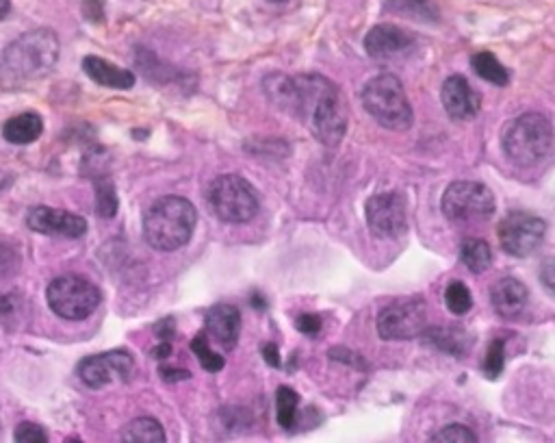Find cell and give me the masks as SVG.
<instances>
[{
    "label": "cell",
    "instance_id": "obj_2",
    "mask_svg": "<svg viewBox=\"0 0 555 443\" xmlns=\"http://www.w3.org/2000/svg\"><path fill=\"white\" fill-rule=\"evenodd\" d=\"M59 61V40L55 31L35 29L11 42L0 59V87L5 92L22 90L48 77Z\"/></svg>",
    "mask_w": 555,
    "mask_h": 443
},
{
    "label": "cell",
    "instance_id": "obj_41",
    "mask_svg": "<svg viewBox=\"0 0 555 443\" xmlns=\"http://www.w3.org/2000/svg\"><path fill=\"white\" fill-rule=\"evenodd\" d=\"M269 3H274V5H282V3H287V0H269Z\"/></svg>",
    "mask_w": 555,
    "mask_h": 443
},
{
    "label": "cell",
    "instance_id": "obj_1",
    "mask_svg": "<svg viewBox=\"0 0 555 443\" xmlns=\"http://www.w3.org/2000/svg\"><path fill=\"white\" fill-rule=\"evenodd\" d=\"M265 92L274 103L298 118L324 146H339L347 131V105L341 87L324 74H271Z\"/></svg>",
    "mask_w": 555,
    "mask_h": 443
},
{
    "label": "cell",
    "instance_id": "obj_36",
    "mask_svg": "<svg viewBox=\"0 0 555 443\" xmlns=\"http://www.w3.org/2000/svg\"><path fill=\"white\" fill-rule=\"evenodd\" d=\"M540 278H542V285H545V289L549 291V294L553 296V283H555V276H553V259H545V263H542V268H540Z\"/></svg>",
    "mask_w": 555,
    "mask_h": 443
},
{
    "label": "cell",
    "instance_id": "obj_19",
    "mask_svg": "<svg viewBox=\"0 0 555 443\" xmlns=\"http://www.w3.org/2000/svg\"><path fill=\"white\" fill-rule=\"evenodd\" d=\"M83 70L89 79L102 87H113V90H131V87L135 85V74L131 70H122L96 55H89L83 59Z\"/></svg>",
    "mask_w": 555,
    "mask_h": 443
},
{
    "label": "cell",
    "instance_id": "obj_4",
    "mask_svg": "<svg viewBox=\"0 0 555 443\" xmlns=\"http://www.w3.org/2000/svg\"><path fill=\"white\" fill-rule=\"evenodd\" d=\"M501 144L516 166H538L553 150V126L542 113H523L503 129Z\"/></svg>",
    "mask_w": 555,
    "mask_h": 443
},
{
    "label": "cell",
    "instance_id": "obj_27",
    "mask_svg": "<svg viewBox=\"0 0 555 443\" xmlns=\"http://www.w3.org/2000/svg\"><path fill=\"white\" fill-rule=\"evenodd\" d=\"M191 350H193V354H196L200 365L204 367L206 372H219L226 365V359L222 357V354H217V352L211 350L209 335H206V333H198L196 337H193Z\"/></svg>",
    "mask_w": 555,
    "mask_h": 443
},
{
    "label": "cell",
    "instance_id": "obj_26",
    "mask_svg": "<svg viewBox=\"0 0 555 443\" xmlns=\"http://www.w3.org/2000/svg\"><path fill=\"white\" fill-rule=\"evenodd\" d=\"M300 396L287 385L278 387L276 391V420L285 430L295 428V415H298Z\"/></svg>",
    "mask_w": 555,
    "mask_h": 443
},
{
    "label": "cell",
    "instance_id": "obj_6",
    "mask_svg": "<svg viewBox=\"0 0 555 443\" xmlns=\"http://www.w3.org/2000/svg\"><path fill=\"white\" fill-rule=\"evenodd\" d=\"M206 202H209L215 218L226 224H245L256 218L261 198L254 185L239 174H222L213 179L206 189Z\"/></svg>",
    "mask_w": 555,
    "mask_h": 443
},
{
    "label": "cell",
    "instance_id": "obj_9",
    "mask_svg": "<svg viewBox=\"0 0 555 443\" xmlns=\"http://www.w3.org/2000/svg\"><path fill=\"white\" fill-rule=\"evenodd\" d=\"M428 326V307L421 296L399 298L378 315V335L386 341H408L419 337Z\"/></svg>",
    "mask_w": 555,
    "mask_h": 443
},
{
    "label": "cell",
    "instance_id": "obj_35",
    "mask_svg": "<svg viewBox=\"0 0 555 443\" xmlns=\"http://www.w3.org/2000/svg\"><path fill=\"white\" fill-rule=\"evenodd\" d=\"M161 378L165 383H176V381H187V378L191 376L187 370H180V367H161L159 370Z\"/></svg>",
    "mask_w": 555,
    "mask_h": 443
},
{
    "label": "cell",
    "instance_id": "obj_20",
    "mask_svg": "<svg viewBox=\"0 0 555 443\" xmlns=\"http://www.w3.org/2000/svg\"><path fill=\"white\" fill-rule=\"evenodd\" d=\"M42 133H44V122L35 111L20 113V116L11 118L3 126V137L7 139L9 144H16V146L33 144L35 139H40Z\"/></svg>",
    "mask_w": 555,
    "mask_h": 443
},
{
    "label": "cell",
    "instance_id": "obj_34",
    "mask_svg": "<svg viewBox=\"0 0 555 443\" xmlns=\"http://www.w3.org/2000/svg\"><path fill=\"white\" fill-rule=\"evenodd\" d=\"M330 359L341 361L345 365H352V367H356L358 372H365V367H367L365 359H360L354 350H345V348H334L330 352Z\"/></svg>",
    "mask_w": 555,
    "mask_h": 443
},
{
    "label": "cell",
    "instance_id": "obj_10",
    "mask_svg": "<svg viewBox=\"0 0 555 443\" xmlns=\"http://www.w3.org/2000/svg\"><path fill=\"white\" fill-rule=\"evenodd\" d=\"M547 235V222L527 211H510L499 222V244L510 257H532Z\"/></svg>",
    "mask_w": 555,
    "mask_h": 443
},
{
    "label": "cell",
    "instance_id": "obj_24",
    "mask_svg": "<svg viewBox=\"0 0 555 443\" xmlns=\"http://www.w3.org/2000/svg\"><path fill=\"white\" fill-rule=\"evenodd\" d=\"M471 66H473L477 77L488 81V83H493V85L503 87V85H508V81H510L508 68L503 66V63L493 53H477L471 59Z\"/></svg>",
    "mask_w": 555,
    "mask_h": 443
},
{
    "label": "cell",
    "instance_id": "obj_21",
    "mask_svg": "<svg viewBox=\"0 0 555 443\" xmlns=\"http://www.w3.org/2000/svg\"><path fill=\"white\" fill-rule=\"evenodd\" d=\"M386 9L395 16H404L410 20L436 22L441 11H438L436 0H384Z\"/></svg>",
    "mask_w": 555,
    "mask_h": 443
},
{
    "label": "cell",
    "instance_id": "obj_16",
    "mask_svg": "<svg viewBox=\"0 0 555 443\" xmlns=\"http://www.w3.org/2000/svg\"><path fill=\"white\" fill-rule=\"evenodd\" d=\"M206 335H209L215 344L230 352L237 346L241 335V313L237 307L228 305V302H219L209 313H206Z\"/></svg>",
    "mask_w": 555,
    "mask_h": 443
},
{
    "label": "cell",
    "instance_id": "obj_12",
    "mask_svg": "<svg viewBox=\"0 0 555 443\" xmlns=\"http://www.w3.org/2000/svg\"><path fill=\"white\" fill-rule=\"evenodd\" d=\"M365 215L369 229L376 237H399L408 226L406 198L399 192H384L371 196L365 205Z\"/></svg>",
    "mask_w": 555,
    "mask_h": 443
},
{
    "label": "cell",
    "instance_id": "obj_22",
    "mask_svg": "<svg viewBox=\"0 0 555 443\" xmlns=\"http://www.w3.org/2000/svg\"><path fill=\"white\" fill-rule=\"evenodd\" d=\"M126 443H165V430L154 417H137L122 430Z\"/></svg>",
    "mask_w": 555,
    "mask_h": 443
},
{
    "label": "cell",
    "instance_id": "obj_38",
    "mask_svg": "<svg viewBox=\"0 0 555 443\" xmlns=\"http://www.w3.org/2000/svg\"><path fill=\"white\" fill-rule=\"evenodd\" d=\"M263 357L271 367H280V352L276 344H265L263 348Z\"/></svg>",
    "mask_w": 555,
    "mask_h": 443
},
{
    "label": "cell",
    "instance_id": "obj_18",
    "mask_svg": "<svg viewBox=\"0 0 555 443\" xmlns=\"http://www.w3.org/2000/svg\"><path fill=\"white\" fill-rule=\"evenodd\" d=\"M419 337L423 346L449 354V357H464V354H467L469 348L473 346V337L464 331V328H458V326L425 328Z\"/></svg>",
    "mask_w": 555,
    "mask_h": 443
},
{
    "label": "cell",
    "instance_id": "obj_23",
    "mask_svg": "<svg viewBox=\"0 0 555 443\" xmlns=\"http://www.w3.org/2000/svg\"><path fill=\"white\" fill-rule=\"evenodd\" d=\"M460 261L473 274L486 272L493 265V250L484 239H464L460 246Z\"/></svg>",
    "mask_w": 555,
    "mask_h": 443
},
{
    "label": "cell",
    "instance_id": "obj_33",
    "mask_svg": "<svg viewBox=\"0 0 555 443\" xmlns=\"http://www.w3.org/2000/svg\"><path fill=\"white\" fill-rule=\"evenodd\" d=\"M321 326H324V324H321V318L315 313H302V315H298V320H295V328H298L300 333H304L308 337L319 335Z\"/></svg>",
    "mask_w": 555,
    "mask_h": 443
},
{
    "label": "cell",
    "instance_id": "obj_13",
    "mask_svg": "<svg viewBox=\"0 0 555 443\" xmlns=\"http://www.w3.org/2000/svg\"><path fill=\"white\" fill-rule=\"evenodd\" d=\"M417 48V37L395 24H378L365 37L367 55L378 61L408 57Z\"/></svg>",
    "mask_w": 555,
    "mask_h": 443
},
{
    "label": "cell",
    "instance_id": "obj_15",
    "mask_svg": "<svg viewBox=\"0 0 555 443\" xmlns=\"http://www.w3.org/2000/svg\"><path fill=\"white\" fill-rule=\"evenodd\" d=\"M441 100L447 116L460 122L473 120L482 107V96L475 92V87L462 74H451L449 79H445Z\"/></svg>",
    "mask_w": 555,
    "mask_h": 443
},
{
    "label": "cell",
    "instance_id": "obj_11",
    "mask_svg": "<svg viewBox=\"0 0 555 443\" xmlns=\"http://www.w3.org/2000/svg\"><path fill=\"white\" fill-rule=\"evenodd\" d=\"M79 378L92 389H102L111 383L131 381L135 372V359L126 350H111L87 357L76 367Z\"/></svg>",
    "mask_w": 555,
    "mask_h": 443
},
{
    "label": "cell",
    "instance_id": "obj_31",
    "mask_svg": "<svg viewBox=\"0 0 555 443\" xmlns=\"http://www.w3.org/2000/svg\"><path fill=\"white\" fill-rule=\"evenodd\" d=\"M432 441H436V443H475L477 437L467 426L451 424V426H445L443 430H438V433L432 437Z\"/></svg>",
    "mask_w": 555,
    "mask_h": 443
},
{
    "label": "cell",
    "instance_id": "obj_14",
    "mask_svg": "<svg viewBox=\"0 0 555 443\" xmlns=\"http://www.w3.org/2000/svg\"><path fill=\"white\" fill-rule=\"evenodd\" d=\"M29 229L50 235V237H68V239H79L87 233V220L81 215L61 211L53 207H35L27 215Z\"/></svg>",
    "mask_w": 555,
    "mask_h": 443
},
{
    "label": "cell",
    "instance_id": "obj_30",
    "mask_svg": "<svg viewBox=\"0 0 555 443\" xmlns=\"http://www.w3.org/2000/svg\"><path fill=\"white\" fill-rule=\"evenodd\" d=\"M96 211L100 218H113L118 213V196L113 183L107 179L96 181Z\"/></svg>",
    "mask_w": 555,
    "mask_h": 443
},
{
    "label": "cell",
    "instance_id": "obj_5",
    "mask_svg": "<svg viewBox=\"0 0 555 443\" xmlns=\"http://www.w3.org/2000/svg\"><path fill=\"white\" fill-rule=\"evenodd\" d=\"M363 105L369 116L389 131H408L415 120L404 85L395 74H378L363 87Z\"/></svg>",
    "mask_w": 555,
    "mask_h": 443
},
{
    "label": "cell",
    "instance_id": "obj_17",
    "mask_svg": "<svg viewBox=\"0 0 555 443\" xmlns=\"http://www.w3.org/2000/svg\"><path fill=\"white\" fill-rule=\"evenodd\" d=\"M529 300L527 287L516 281V278L508 276L501 278L490 289V302H493V309L503 320H516L525 311Z\"/></svg>",
    "mask_w": 555,
    "mask_h": 443
},
{
    "label": "cell",
    "instance_id": "obj_39",
    "mask_svg": "<svg viewBox=\"0 0 555 443\" xmlns=\"http://www.w3.org/2000/svg\"><path fill=\"white\" fill-rule=\"evenodd\" d=\"M170 354H172V344H170V341H163L159 348L152 350V357L154 359H167V357H170Z\"/></svg>",
    "mask_w": 555,
    "mask_h": 443
},
{
    "label": "cell",
    "instance_id": "obj_40",
    "mask_svg": "<svg viewBox=\"0 0 555 443\" xmlns=\"http://www.w3.org/2000/svg\"><path fill=\"white\" fill-rule=\"evenodd\" d=\"M11 11V0H0V20H5Z\"/></svg>",
    "mask_w": 555,
    "mask_h": 443
},
{
    "label": "cell",
    "instance_id": "obj_3",
    "mask_svg": "<svg viewBox=\"0 0 555 443\" xmlns=\"http://www.w3.org/2000/svg\"><path fill=\"white\" fill-rule=\"evenodd\" d=\"M198 213L187 198L163 196L144 215L146 242L161 252H174L191 242Z\"/></svg>",
    "mask_w": 555,
    "mask_h": 443
},
{
    "label": "cell",
    "instance_id": "obj_8",
    "mask_svg": "<svg viewBox=\"0 0 555 443\" xmlns=\"http://www.w3.org/2000/svg\"><path fill=\"white\" fill-rule=\"evenodd\" d=\"M441 207L449 222L475 224L488 220L495 213L497 202L484 183L456 181L447 187Z\"/></svg>",
    "mask_w": 555,
    "mask_h": 443
},
{
    "label": "cell",
    "instance_id": "obj_37",
    "mask_svg": "<svg viewBox=\"0 0 555 443\" xmlns=\"http://www.w3.org/2000/svg\"><path fill=\"white\" fill-rule=\"evenodd\" d=\"M154 331H157V335L161 337V339H170L174 333H176V324H174V320L172 318H165L163 322H159L157 326H154Z\"/></svg>",
    "mask_w": 555,
    "mask_h": 443
},
{
    "label": "cell",
    "instance_id": "obj_29",
    "mask_svg": "<svg viewBox=\"0 0 555 443\" xmlns=\"http://www.w3.org/2000/svg\"><path fill=\"white\" fill-rule=\"evenodd\" d=\"M503 367H506V346H503L501 339H495L482 361V374L488 381H497L503 374Z\"/></svg>",
    "mask_w": 555,
    "mask_h": 443
},
{
    "label": "cell",
    "instance_id": "obj_25",
    "mask_svg": "<svg viewBox=\"0 0 555 443\" xmlns=\"http://www.w3.org/2000/svg\"><path fill=\"white\" fill-rule=\"evenodd\" d=\"M27 318V302L16 291H5L0 294V326L7 331H16V328Z\"/></svg>",
    "mask_w": 555,
    "mask_h": 443
},
{
    "label": "cell",
    "instance_id": "obj_28",
    "mask_svg": "<svg viewBox=\"0 0 555 443\" xmlns=\"http://www.w3.org/2000/svg\"><path fill=\"white\" fill-rule=\"evenodd\" d=\"M445 305L454 315L469 313L473 307V296L471 289L462 281H451L445 289Z\"/></svg>",
    "mask_w": 555,
    "mask_h": 443
},
{
    "label": "cell",
    "instance_id": "obj_32",
    "mask_svg": "<svg viewBox=\"0 0 555 443\" xmlns=\"http://www.w3.org/2000/svg\"><path fill=\"white\" fill-rule=\"evenodd\" d=\"M14 439H16L18 443H46V441H48V435H46V430H44L40 424L22 422V424L16 428Z\"/></svg>",
    "mask_w": 555,
    "mask_h": 443
},
{
    "label": "cell",
    "instance_id": "obj_7",
    "mask_svg": "<svg viewBox=\"0 0 555 443\" xmlns=\"http://www.w3.org/2000/svg\"><path fill=\"white\" fill-rule=\"evenodd\" d=\"M48 307L55 315L70 322L87 320L100 307V289L83 276L66 274L55 278L46 289Z\"/></svg>",
    "mask_w": 555,
    "mask_h": 443
}]
</instances>
